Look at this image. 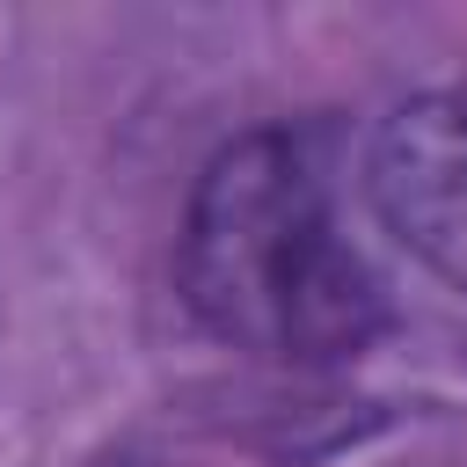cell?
I'll return each instance as SVG.
<instances>
[{
    "mask_svg": "<svg viewBox=\"0 0 467 467\" xmlns=\"http://www.w3.org/2000/svg\"><path fill=\"white\" fill-rule=\"evenodd\" d=\"M365 182L387 234L467 292V95L401 102L372 139Z\"/></svg>",
    "mask_w": 467,
    "mask_h": 467,
    "instance_id": "7a4b0ae2",
    "label": "cell"
},
{
    "mask_svg": "<svg viewBox=\"0 0 467 467\" xmlns=\"http://www.w3.org/2000/svg\"><path fill=\"white\" fill-rule=\"evenodd\" d=\"M175 277L190 314L255 358L328 365L379 336V285L292 131H248L212 153L190 190Z\"/></svg>",
    "mask_w": 467,
    "mask_h": 467,
    "instance_id": "6da1fadb",
    "label": "cell"
}]
</instances>
